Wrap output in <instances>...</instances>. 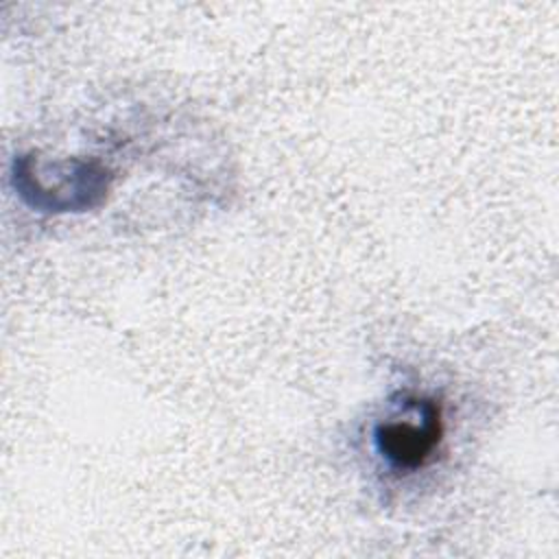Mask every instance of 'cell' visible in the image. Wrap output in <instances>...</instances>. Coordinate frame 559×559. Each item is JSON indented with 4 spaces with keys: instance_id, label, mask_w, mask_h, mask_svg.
Listing matches in <instances>:
<instances>
[{
    "instance_id": "1",
    "label": "cell",
    "mask_w": 559,
    "mask_h": 559,
    "mask_svg": "<svg viewBox=\"0 0 559 559\" xmlns=\"http://www.w3.org/2000/svg\"><path fill=\"white\" fill-rule=\"evenodd\" d=\"M443 435L441 408L435 400L408 397L404 413L389 417L376 430L378 452L395 469H417L437 450Z\"/></svg>"
}]
</instances>
